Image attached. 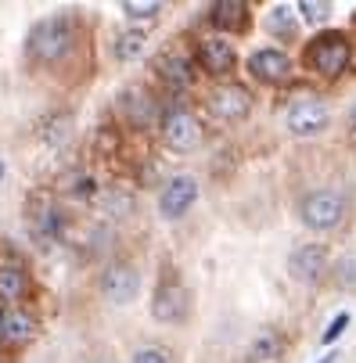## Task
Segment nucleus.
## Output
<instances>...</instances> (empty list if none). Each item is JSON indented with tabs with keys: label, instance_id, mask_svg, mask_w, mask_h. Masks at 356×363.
<instances>
[{
	"label": "nucleus",
	"instance_id": "obj_1",
	"mask_svg": "<svg viewBox=\"0 0 356 363\" xmlns=\"http://www.w3.org/2000/svg\"><path fill=\"white\" fill-rule=\"evenodd\" d=\"M69 47H72V22L65 15L36 22L33 33H29V40H26V50H29L36 62H43V65L62 62L69 55Z\"/></svg>",
	"mask_w": 356,
	"mask_h": 363
},
{
	"label": "nucleus",
	"instance_id": "obj_2",
	"mask_svg": "<svg viewBox=\"0 0 356 363\" xmlns=\"http://www.w3.org/2000/svg\"><path fill=\"white\" fill-rule=\"evenodd\" d=\"M349 58H352V47H349V40H345L342 33H321V36L306 47V62H310V69L321 72V76H338V72H345Z\"/></svg>",
	"mask_w": 356,
	"mask_h": 363
},
{
	"label": "nucleus",
	"instance_id": "obj_3",
	"mask_svg": "<svg viewBox=\"0 0 356 363\" xmlns=\"http://www.w3.org/2000/svg\"><path fill=\"white\" fill-rule=\"evenodd\" d=\"M299 216H302V223L313 227V230H331L345 216V198L338 191H313V194L302 198Z\"/></svg>",
	"mask_w": 356,
	"mask_h": 363
},
{
	"label": "nucleus",
	"instance_id": "obj_4",
	"mask_svg": "<svg viewBox=\"0 0 356 363\" xmlns=\"http://www.w3.org/2000/svg\"><path fill=\"white\" fill-rule=\"evenodd\" d=\"M328 119H331V112H328L324 101H317V97H299L295 105L288 108V116H284V126H288V133H295V137H313V133H321V130L328 126Z\"/></svg>",
	"mask_w": 356,
	"mask_h": 363
},
{
	"label": "nucleus",
	"instance_id": "obj_5",
	"mask_svg": "<svg viewBox=\"0 0 356 363\" xmlns=\"http://www.w3.org/2000/svg\"><path fill=\"white\" fill-rule=\"evenodd\" d=\"M162 137L173 151H194L201 144V126L187 108H169L162 116Z\"/></svg>",
	"mask_w": 356,
	"mask_h": 363
},
{
	"label": "nucleus",
	"instance_id": "obj_6",
	"mask_svg": "<svg viewBox=\"0 0 356 363\" xmlns=\"http://www.w3.org/2000/svg\"><path fill=\"white\" fill-rule=\"evenodd\" d=\"M137 288H140V277L130 263H112L105 274H101V295L116 306H126L137 298Z\"/></svg>",
	"mask_w": 356,
	"mask_h": 363
},
{
	"label": "nucleus",
	"instance_id": "obj_7",
	"mask_svg": "<svg viewBox=\"0 0 356 363\" xmlns=\"http://www.w3.org/2000/svg\"><path fill=\"white\" fill-rule=\"evenodd\" d=\"M187 309H191V295L184 284L169 281L155 291V298H151V317L162 320V324H180L187 317Z\"/></svg>",
	"mask_w": 356,
	"mask_h": 363
},
{
	"label": "nucleus",
	"instance_id": "obj_8",
	"mask_svg": "<svg viewBox=\"0 0 356 363\" xmlns=\"http://www.w3.org/2000/svg\"><path fill=\"white\" fill-rule=\"evenodd\" d=\"M288 274L302 284H317L328 274V248L324 245H302L288 259Z\"/></svg>",
	"mask_w": 356,
	"mask_h": 363
},
{
	"label": "nucleus",
	"instance_id": "obj_9",
	"mask_svg": "<svg viewBox=\"0 0 356 363\" xmlns=\"http://www.w3.org/2000/svg\"><path fill=\"white\" fill-rule=\"evenodd\" d=\"M194 198H198V180L194 177H173L159 194V209H162L166 220H180L194 205Z\"/></svg>",
	"mask_w": 356,
	"mask_h": 363
},
{
	"label": "nucleus",
	"instance_id": "obj_10",
	"mask_svg": "<svg viewBox=\"0 0 356 363\" xmlns=\"http://www.w3.org/2000/svg\"><path fill=\"white\" fill-rule=\"evenodd\" d=\"M209 112L223 123H241L252 112V94L245 86H220L209 97Z\"/></svg>",
	"mask_w": 356,
	"mask_h": 363
},
{
	"label": "nucleus",
	"instance_id": "obj_11",
	"mask_svg": "<svg viewBox=\"0 0 356 363\" xmlns=\"http://www.w3.org/2000/svg\"><path fill=\"white\" fill-rule=\"evenodd\" d=\"M248 72L256 76L260 83H284L291 76V62H288L284 50L267 47V50H256V55L248 58Z\"/></svg>",
	"mask_w": 356,
	"mask_h": 363
},
{
	"label": "nucleus",
	"instance_id": "obj_12",
	"mask_svg": "<svg viewBox=\"0 0 356 363\" xmlns=\"http://www.w3.org/2000/svg\"><path fill=\"white\" fill-rule=\"evenodd\" d=\"M198 62H201V69L213 72V76H227V72L234 69V47H230V40H223V36L201 40Z\"/></svg>",
	"mask_w": 356,
	"mask_h": 363
},
{
	"label": "nucleus",
	"instance_id": "obj_13",
	"mask_svg": "<svg viewBox=\"0 0 356 363\" xmlns=\"http://www.w3.org/2000/svg\"><path fill=\"white\" fill-rule=\"evenodd\" d=\"M119 105H123V116L130 119V126H137V130H148V126L159 123V105H155V97H148L144 90H126Z\"/></svg>",
	"mask_w": 356,
	"mask_h": 363
},
{
	"label": "nucleus",
	"instance_id": "obj_14",
	"mask_svg": "<svg viewBox=\"0 0 356 363\" xmlns=\"http://www.w3.org/2000/svg\"><path fill=\"white\" fill-rule=\"evenodd\" d=\"M36 335V320L26 313V309H8L0 313V338L11 342V345H22Z\"/></svg>",
	"mask_w": 356,
	"mask_h": 363
},
{
	"label": "nucleus",
	"instance_id": "obj_15",
	"mask_svg": "<svg viewBox=\"0 0 356 363\" xmlns=\"http://www.w3.org/2000/svg\"><path fill=\"white\" fill-rule=\"evenodd\" d=\"M155 69H159V76H162V83H166L169 90H187L191 79H194L191 62H187L184 55H162V58L155 62Z\"/></svg>",
	"mask_w": 356,
	"mask_h": 363
},
{
	"label": "nucleus",
	"instance_id": "obj_16",
	"mask_svg": "<svg viewBox=\"0 0 356 363\" xmlns=\"http://www.w3.org/2000/svg\"><path fill=\"white\" fill-rule=\"evenodd\" d=\"M209 18L216 29H230V33H241L248 26V8L241 0H220V4L209 8Z\"/></svg>",
	"mask_w": 356,
	"mask_h": 363
},
{
	"label": "nucleus",
	"instance_id": "obj_17",
	"mask_svg": "<svg viewBox=\"0 0 356 363\" xmlns=\"http://www.w3.org/2000/svg\"><path fill=\"white\" fill-rule=\"evenodd\" d=\"M281 356H284V338L277 335V331H260L256 338H252V345H248V359L252 363H281Z\"/></svg>",
	"mask_w": 356,
	"mask_h": 363
},
{
	"label": "nucleus",
	"instance_id": "obj_18",
	"mask_svg": "<svg viewBox=\"0 0 356 363\" xmlns=\"http://www.w3.org/2000/svg\"><path fill=\"white\" fill-rule=\"evenodd\" d=\"M26 291H29V277H26L22 267H15V263H4V267H0V298L18 302Z\"/></svg>",
	"mask_w": 356,
	"mask_h": 363
},
{
	"label": "nucleus",
	"instance_id": "obj_19",
	"mask_svg": "<svg viewBox=\"0 0 356 363\" xmlns=\"http://www.w3.org/2000/svg\"><path fill=\"white\" fill-rule=\"evenodd\" d=\"M144 47H148L144 33H119L116 43H112V50H116V58H119V62H133V58H140V55H144Z\"/></svg>",
	"mask_w": 356,
	"mask_h": 363
},
{
	"label": "nucleus",
	"instance_id": "obj_20",
	"mask_svg": "<svg viewBox=\"0 0 356 363\" xmlns=\"http://www.w3.org/2000/svg\"><path fill=\"white\" fill-rule=\"evenodd\" d=\"M69 133H72V119H69V116L47 119V126L40 130V137H43L47 144H62V140H69Z\"/></svg>",
	"mask_w": 356,
	"mask_h": 363
},
{
	"label": "nucleus",
	"instance_id": "obj_21",
	"mask_svg": "<svg viewBox=\"0 0 356 363\" xmlns=\"http://www.w3.org/2000/svg\"><path fill=\"white\" fill-rule=\"evenodd\" d=\"M267 26H270V33H277V36H295V11L281 4V8L270 11Z\"/></svg>",
	"mask_w": 356,
	"mask_h": 363
},
{
	"label": "nucleus",
	"instance_id": "obj_22",
	"mask_svg": "<svg viewBox=\"0 0 356 363\" xmlns=\"http://www.w3.org/2000/svg\"><path fill=\"white\" fill-rule=\"evenodd\" d=\"M299 11H302V18H306V22H324L331 15V4H324V0H302Z\"/></svg>",
	"mask_w": 356,
	"mask_h": 363
},
{
	"label": "nucleus",
	"instance_id": "obj_23",
	"mask_svg": "<svg viewBox=\"0 0 356 363\" xmlns=\"http://www.w3.org/2000/svg\"><path fill=\"white\" fill-rule=\"evenodd\" d=\"M133 363H173V359H169V349L162 345H144L133 352Z\"/></svg>",
	"mask_w": 356,
	"mask_h": 363
},
{
	"label": "nucleus",
	"instance_id": "obj_24",
	"mask_svg": "<svg viewBox=\"0 0 356 363\" xmlns=\"http://www.w3.org/2000/svg\"><path fill=\"white\" fill-rule=\"evenodd\" d=\"M123 11H126V18H155V15L162 11V4H155V0H151V4H137V0H126Z\"/></svg>",
	"mask_w": 356,
	"mask_h": 363
},
{
	"label": "nucleus",
	"instance_id": "obj_25",
	"mask_svg": "<svg viewBox=\"0 0 356 363\" xmlns=\"http://www.w3.org/2000/svg\"><path fill=\"white\" fill-rule=\"evenodd\" d=\"M105 205H109V213H116V216H126V213H133V198H130L126 191H112V194L105 198Z\"/></svg>",
	"mask_w": 356,
	"mask_h": 363
},
{
	"label": "nucleus",
	"instance_id": "obj_26",
	"mask_svg": "<svg viewBox=\"0 0 356 363\" xmlns=\"http://www.w3.org/2000/svg\"><path fill=\"white\" fill-rule=\"evenodd\" d=\"M345 328H349V313H338V317H335V320H331V328H328V331H324V342H328V345H331V342H335V338H338V335H342V331H345Z\"/></svg>",
	"mask_w": 356,
	"mask_h": 363
},
{
	"label": "nucleus",
	"instance_id": "obj_27",
	"mask_svg": "<svg viewBox=\"0 0 356 363\" xmlns=\"http://www.w3.org/2000/svg\"><path fill=\"white\" fill-rule=\"evenodd\" d=\"M0 180H4V159H0Z\"/></svg>",
	"mask_w": 356,
	"mask_h": 363
},
{
	"label": "nucleus",
	"instance_id": "obj_28",
	"mask_svg": "<svg viewBox=\"0 0 356 363\" xmlns=\"http://www.w3.org/2000/svg\"><path fill=\"white\" fill-rule=\"evenodd\" d=\"M324 363H335V352H331V356H324Z\"/></svg>",
	"mask_w": 356,
	"mask_h": 363
}]
</instances>
